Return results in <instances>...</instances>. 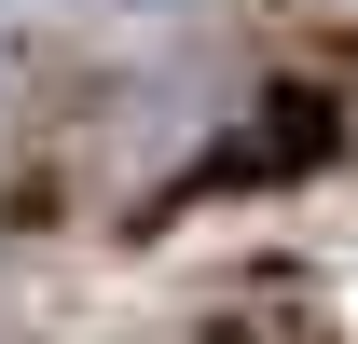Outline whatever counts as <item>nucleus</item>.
I'll return each instance as SVG.
<instances>
[{"instance_id": "f257e3e1", "label": "nucleus", "mask_w": 358, "mask_h": 344, "mask_svg": "<svg viewBox=\"0 0 358 344\" xmlns=\"http://www.w3.org/2000/svg\"><path fill=\"white\" fill-rule=\"evenodd\" d=\"M331 152H345V96H331V83H262V110H248L234 138H207L179 193H248V179H303V166H331Z\"/></svg>"}, {"instance_id": "f03ea898", "label": "nucleus", "mask_w": 358, "mask_h": 344, "mask_svg": "<svg viewBox=\"0 0 358 344\" xmlns=\"http://www.w3.org/2000/svg\"><path fill=\"white\" fill-rule=\"evenodd\" d=\"M138 14H179V0H138Z\"/></svg>"}]
</instances>
